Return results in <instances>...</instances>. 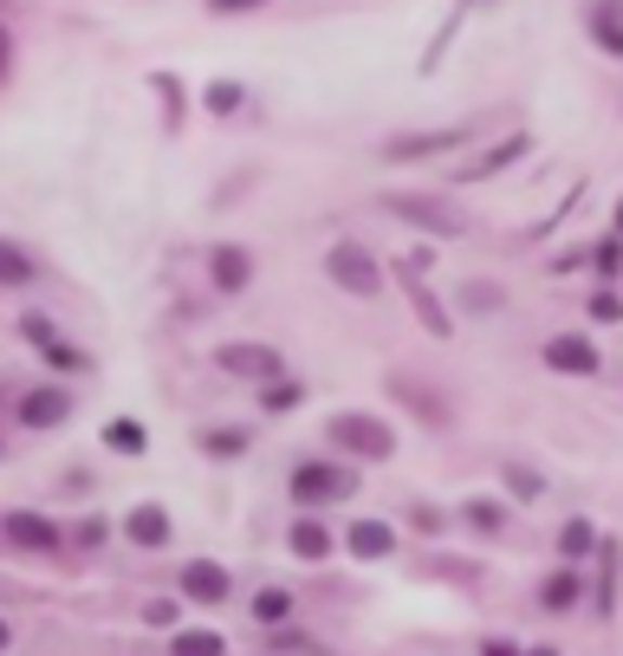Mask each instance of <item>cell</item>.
I'll return each instance as SVG.
<instances>
[{
    "label": "cell",
    "instance_id": "cell-1",
    "mask_svg": "<svg viewBox=\"0 0 623 656\" xmlns=\"http://www.w3.org/2000/svg\"><path fill=\"white\" fill-rule=\"evenodd\" d=\"M351 488H358V468H345V462H299L293 468V501L299 507H332Z\"/></svg>",
    "mask_w": 623,
    "mask_h": 656
},
{
    "label": "cell",
    "instance_id": "cell-2",
    "mask_svg": "<svg viewBox=\"0 0 623 656\" xmlns=\"http://www.w3.org/2000/svg\"><path fill=\"white\" fill-rule=\"evenodd\" d=\"M332 442H338V449H351V455H364V462H390V455H397V436H390V423H377V416H358V410L332 416Z\"/></svg>",
    "mask_w": 623,
    "mask_h": 656
},
{
    "label": "cell",
    "instance_id": "cell-3",
    "mask_svg": "<svg viewBox=\"0 0 623 656\" xmlns=\"http://www.w3.org/2000/svg\"><path fill=\"white\" fill-rule=\"evenodd\" d=\"M325 273H332V286H345L351 299H371V293L384 286V267H377L358 241H338V247L325 254Z\"/></svg>",
    "mask_w": 623,
    "mask_h": 656
},
{
    "label": "cell",
    "instance_id": "cell-4",
    "mask_svg": "<svg viewBox=\"0 0 623 656\" xmlns=\"http://www.w3.org/2000/svg\"><path fill=\"white\" fill-rule=\"evenodd\" d=\"M462 143H468V124H442V130H416V137L384 143V163H423V156H442V150H462Z\"/></svg>",
    "mask_w": 623,
    "mask_h": 656
},
{
    "label": "cell",
    "instance_id": "cell-5",
    "mask_svg": "<svg viewBox=\"0 0 623 656\" xmlns=\"http://www.w3.org/2000/svg\"><path fill=\"white\" fill-rule=\"evenodd\" d=\"M215 364H221L228 377H254V384H273V377L286 371V358H280L273 345H221Z\"/></svg>",
    "mask_w": 623,
    "mask_h": 656
},
{
    "label": "cell",
    "instance_id": "cell-6",
    "mask_svg": "<svg viewBox=\"0 0 623 656\" xmlns=\"http://www.w3.org/2000/svg\"><path fill=\"white\" fill-rule=\"evenodd\" d=\"M0 533H7L20 553H59V520H46V514H33V507L0 514Z\"/></svg>",
    "mask_w": 623,
    "mask_h": 656
},
{
    "label": "cell",
    "instance_id": "cell-7",
    "mask_svg": "<svg viewBox=\"0 0 623 656\" xmlns=\"http://www.w3.org/2000/svg\"><path fill=\"white\" fill-rule=\"evenodd\" d=\"M208 286H215V293H247V286H254V254H247L241 241H221V247L208 254Z\"/></svg>",
    "mask_w": 623,
    "mask_h": 656
},
{
    "label": "cell",
    "instance_id": "cell-8",
    "mask_svg": "<svg viewBox=\"0 0 623 656\" xmlns=\"http://www.w3.org/2000/svg\"><path fill=\"white\" fill-rule=\"evenodd\" d=\"M546 364H553L559 377H592V371H598V345L559 332V338H546Z\"/></svg>",
    "mask_w": 623,
    "mask_h": 656
},
{
    "label": "cell",
    "instance_id": "cell-9",
    "mask_svg": "<svg viewBox=\"0 0 623 656\" xmlns=\"http://www.w3.org/2000/svg\"><path fill=\"white\" fill-rule=\"evenodd\" d=\"M527 150H533V137H527V130H520V137H501V143H494L488 156H475V163H462L455 176H462V182H488V176H501V169H514V163H520Z\"/></svg>",
    "mask_w": 623,
    "mask_h": 656
},
{
    "label": "cell",
    "instance_id": "cell-10",
    "mask_svg": "<svg viewBox=\"0 0 623 656\" xmlns=\"http://www.w3.org/2000/svg\"><path fill=\"white\" fill-rule=\"evenodd\" d=\"M234 592V579L215 566V559H195V566H182V599H195V605H221Z\"/></svg>",
    "mask_w": 623,
    "mask_h": 656
},
{
    "label": "cell",
    "instance_id": "cell-11",
    "mask_svg": "<svg viewBox=\"0 0 623 656\" xmlns=\"http://www.w3.org/2000/svg\"><path fill=\"white\" fill-rule=\"evenodd\" d=\"M65 416H72V397L65 390H26L20 397V423L26 429H59Z\"/></svg>",
    "mask_w": 623,
    "mask_h": 656
},
{
    "label": "cell",
    "instance_id": "cell-12",
    "mask_svg": "<svg viewBox=\"0 0 623 656\" xmlns=\"http://www.w3.org/2000/svg\"><path fill=\"white\" fill-rule=\"evenodd\" d=\"M345 546H351L358 559H390V553H397V533H390L384 520H351Z\"/></svg>",
    "mask_w": 623,
    "mask_h": 656
},
{
    "label": "cell",
    "instance_id": "cell-13",
    "mask_svg": "<svg viewBox=\"0 0 623 656\" xmlns=\"http://www.w3.org/2000/svg\"><path fill=\"white\" fill-rule=\"evenodd\" d=\"M390 215L423 221V228H436V234H462V228H468V221H455V215H442L436 202H416V195H390Z\"/></svg>",
    "mask_w": 623,
    "mask_h": 656
},
{
    "label": "cell",
    "instance_id": "cell-14",
    "mask_svg": "<svg viewBox=\"0 0 623 656\" xmlns=\"http://www.w3.org/2000/svg\"><path fill=\"white\" fill-rule=\"evenodd\" d=\"M579 599H585V573H579V566H566V573H553V579L540 586V605H546V612H572Z\"/></svg>",
    "mask_w": 623,
    "mask_h": 656
},
{
    "label": "cell",
    "instance_id": "cell-15",
    "mask_svg": "<svg viewBox=\"0 0 623 656\" xmlns=\"http://www.w3.org/2000/svg\"><path fill=\"white\" fill-rule=\"evenodd\" d=\"M124 533H130V540H137V546H169V514H163V507H150V501H143V507H137V514H130V520H124Z\"/></svg>",
    "mask_w": 623,
    "mask_h": 656
},
{
    "label": "cell",
    "instance_id": "cell-16",
    "mask_svg": "<svg viewBox=\"0 0 623 656\" xmlns=\"http://www.w3.org/2000/svg\"><path fill=\"white\" fill-rule=\"evenodd\" d=\"M26 280H39V260L20 241H0V286H26Z\"/></svg>",
    "mask_w": 623,
    "mask_h": 656
},
{
    "label": "cell",
    "instance_id": "cell-17",
    "mask_svg": "<svg viewBox=\"0 0 623 656\" xmlns=\"http://www.w3.org/2000/svg\"><path fill=\"white\" fill-rule=\"evenodd\" d=\"M293 553H299V559H325V553H332V533H325L319 520H293Z\"/></svg>",
    "mask_w": 623,
    "mask_h": 656
},
{
    "label": "cell",
    "instance_id": "cell-18",
    "mask_svg": "<svg viewBox=\"0 0 623 656\" xmlns=\"http://www.w3.org/2000/svg\"><path fill=\"white\" fill-rule=\"evenodd\" d=\"M241 98H247V85H234V78H215V85L202 91V104H208L215 117H228V111H241Z\"/></svg>",
    "mask_w": 623,
    "mask_h": 656
},
{
    "label": "cell",
    "instance_id": "cell-19",
    "mask_svg": "<svg viewBox=\"0 0 623 656\" xmlns=\"http://www.w3.org/2000/svg\"><path fill=\"white\" fill-rule=\"evenodd\" d=\"M592 546H598V527H592V520H572V527H566V533H559V553H566V559H572V566H579V559H585V553H592Z\"/></svg>",
    "mask_w": 623,
    "mask_h": 656
},
{
    "label": "cell",
    "instance_id": "cell-20",
    "mask_svg": "<svg viewBox=\"0 0 623 656\" xmlns=\"http://www.w3.org/2000/svg\"><path fill=\"white\" fill-rule=\"evenodd\" d=\"M46 364H52V371H65V377H78V371H91V358H85L78 345H65V338H52V345H46Z\"/></svg>",
    "mask_w": 623,
    "mask_h": 656
},
{
    "label": "cell",
    "instance_id": "cell-21",
    "mask_svg": "<svg viewBox=\"0 0 623 656\" xmlns=\"http://www.w3.org/2000/svg\"><path fill=\"white\" fill-rule=\"evenodd\" d=\"M286 618H293L286 592H254V625H286Z\"/></svg>",
    "mask_w": 623,
    "mask_h": 656
},
{
    "label": "cell",
    "instance_id": "cell-22",
    "mask_svg": "<svg viewBox=\"0 0 623 656\" xmlns=\"http://www.w3.org/2000/svg\"><path fill=\"white\" fill-rule=\"evenodd\" d=\"M462 520H475L481 533H501V527H507V507H501V501H468Z\"/></svg>",
    "mask_w": 623,
    "mask_h": 656
},
{
    "label": "cell",
    "instance_id": "cell-23",
    "mask_svg": "<svg viewBox=\"0 0 623 656\" xmlns=\"http://www.w3.org/2000/svg\"><path fill=\"white\" fill-rule=\"evenodd\" d=\"M221 651H228V644H221L215 631H182V638H176V656H221Z\"/></svg>",
    "mask_w": 623,
    "mask_h": 656
},
{
    "label": "cell",
    "instance_id": "cell-24",
    "mask_svg": "<svg viewBox=\"0 0 623 656\" xmlns=\"http://www.w3.org/2000/svg\"><path fill=\"white\" fill-rule=\"evenodd\" d=\"M104 442H111L117 455H143V429H137V423H111V429H104Z\"/></svg>",
    "mask_w": 623,
    "mask_h": 656
},
{
    "label": "cell",
    "instance_id": "cell-25",
    "mask_svg": "<svg viewBox=\"0 0 623 656\" xmlns=\"http://www.w3.org/2000/svg\"><path fill=\"white\" fill-rule=\"evenodd\" d=\"M202 449H208V455H241L247 436H241V429H202Z\"/></svg>",
    "mask_w": 623,
    "mask_h": 656
},
{
    "label": "cell",
    "instance_id": "cell-26",
    "mask_svg": "<svg viewBox=\"0 0 623 656\" xmlns=\"http://www.w3.org/2000/svg\"><path fill=\"white\" fill-rule=\"evenodd\" d=\"M592 26H598V46H605V52H618V7H598V13H592Z\"/></svg>",
    "mask_w": 623,
    "mask_h": 656
},
{
    "label": "cell",
    "instance_id": "cell-27",
    "mask_svg": "<svg viewBox=\"0 0 623 656\" xmlns=\"http://www.w3.org/2000/svg\"><path fill=\"white\" fill-rule=\"evenodd\" d=\"M20 332H26V345H39V351H46V345L59 338V332H52V325H46L39 312H20Z\"/></svg>",
    "mask_w": 623,
    "mask_h": 656
},
{
    "label": "cell",
    "instance_id": "cell-28",
    "mask_svg": "<svg viewBox=\"0 0 623 656\" xmlns=\"http://www.w3.org/2000/svg\"><path fill=\"white\" fill-rule=\"evenodd\" d=\"M507 488H514L520 501H540V488H546V481H540V475H520V468H507Z\"/></svg>",
    "mask_w": 623,
    "mask_h": 656
},
{
    "label": "cell",
    "instance_id": "cell-29",
    "mask_svg": "<svg viewBox=\"0 0 623 656\" xmlns=\"http://www.w3.org/2000/svg\"><path fill=\"white\" fill-rule=\"evenodd\" d=\"M592 319H598V325H618L623 312H618V293H598V299H592Z\"/></svg>",
    "mask_w": 623,
    "mask_h": 656
},
{
    "label": "cell",
    "instance_id": "cell-30",
    "mask_svg": "<svg viewBox=\"0 0 623 656\" xmlns=\"http://www.w3.org/2000/svg\"><path fill=\"white\" fill-rule=\"evenodd\" d=\"M293 403H299V384H273L267 390V410H293Z\"/></svg>",
    "mask_w": 623,
    "mask_h": 656
},
{
    "label": "cell",
    "instance_id": "cell-31",
    "mask_svg": "<svg viewBox=\"0 0 623 656\" xmlns=\"http://www.w3.org/2000/svg\"><path fill=\"white\" fill-rule=\"evenodd\" d=\"M592 260H598V273L611 280V273H618V241H598V254H592Z\"/></svg>",
    "mask_w": 623,
    "mask_h": 656
},
{
    "label": "cell",
    "instance_id": "cell-32",
    "mask_svg": "<svg viewBox=\"0 0 623 656\" xmlns=\"http://www.w3.org/2000/svg\"><path fill=\"white\" fill-rule=\"evenodd\" d=\"M468 306H501V286H468Z\"/></svg>",
    "mask_w": 623,
    "mask_h": 656
},
{
    "label": "cell",
    "instance_id": "cell-33",
    "mask_svg": "<svg viewBox=\"0 0 623 656\" xmlns=\"http://www.w3.org/2000/svg\"><path fill=\"white\" fill-rule=\"evenodd\" d=\"M481 656H520V644H507V638H494V644H481Z\"/></svg>",
    "mask_w": 623,
    "mask_h": 656
},
{
    "label": "cell",
    "instance_id": "cell-34",
    "mask_svg": "<svg viewBox=\"0 0 623 656\" xmlns=\"http://www.w3.org/2000/svg\"><path fill=\"white\" fill-rule=\"evenodd\" d=\"M7 644H13V625H7V618H0V656H7Z\"/></svg>",
    "mask_w": 623,
    "mask_h": 656
},
{
    "label": "cell",
    "instance_id": "cell-35",
    "mask_svg": "<svg viewBox=\"0 0 623 656\" xmlns=\"http://www.w3.org/2000/svg\"><path fill=\"white\" fill-rule=\"evenodd\" d=\"M0 72H7V33H0Z\"/></svg>",
    "mask_w": 623,
    "mask_h": 656
},
{
    "label": "cell",
    "instance_id": "cell-36",
    "mask_svg": "<svg viewBox=\"0 0 623 656\" xmlns=\"http://www.w3.org/2000/svg\"><path fill=\"white\" fill-rule=\"evenodd\" d=\"M527 656H559V651H527Z\"/></svg>",
    "mask_w": 623,
    "mask_h": 656
}]
</instances>
